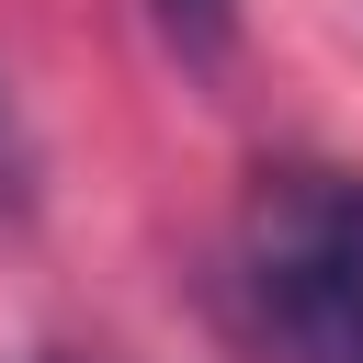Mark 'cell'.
Segmentation results:
<instances>
[{
    "label": "cell",
    "instance_id": "1",
    "mask_svg": "<svg viewBox=\"0 0 363 363\" xmlns=\"http://www.w3.org/2000/svg\"><path fill=\"white\" fill-rule=\"evenodd\" d=\"M227 306L261 363H363V170H261L227 238Z\"/></svg>",
    "mask_w": 363,
    "mask_h": 363
},
{
    "label": "cell",
    "instance_id": "3",
    "mask_svg": "<svg viewBox=\"0 0 363 363\" xmlns=\"http://www.w3.org/2000/svg\"><path fill=\"white\" fill-rule=\"evenodd\" d=\"M45 363H68V352H45Z\"/></svg>",
    "mask_w": 363,
    "mask_h": 363
},
{
    "label": "cell",
    "instance_id": "2",
    "mask_svg": "<svg viewBox=\"0 0 363 363\" xmlns=\"http://www.w3.org/2000/svg\"><path fill=\"white\" fill-rule=\"evenodd\" d=\"M147 23H159V45H170L182 68H227V34H238V0H147Z\"/></svg>",
    "mask_w": 363,
    "mask_h": 363
}]
</instances>
